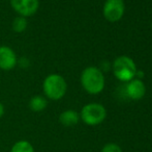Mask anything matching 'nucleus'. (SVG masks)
<instances>
[{"mask_svg": "<svg viewBox=\"0 0 152 152\" xmlns=\"http://www.w3.org/2000/svg\"><path fill=\"white\" fill-rule=\"evenodd\" d=\"M10 6L19 16H33L39 8V0H10Z\"/></svg>", "mask_w": 152, "mask_h": 152, "instance_id": "obj_6", "label": "nucleus"}, {"mask_svg": "<svg viewBox=\"0 0 152 152\" xmlns=\"http://www.w3.org/2000/svg\"><path fill=\"white\" fill-rule=\"evenodd\" d=\"M81 85L83 89L91 95L102 93L104 87V76L100 69L93 66L87 67L81 74Z\"/></svg>", "mask_w": 152, "mask_h": 152, "instance_id": "obj_1", "label": "nucleus"}, {"mask_svg": "<svg viewBox=\"0 0 152 152\" xmlns=\"http://www.w3.org/2000/svg\"><path fill=\"white\" fill-rule=\"evenodd\" d=\"M125 5L123 0H107L104 4L102 13L104 18L110 22H117L123 17Z\"/></svg>", "mask_w": 152, "mask_h": 152, "instance_id": "obj_5", "label": "nucleus"}, {"mask_svg": "<svg viewBox=\"0 0 152 152\" xmlns=\"http://www.w3.org/2000/svg\"><path fill=\"white\" fill-rule=\"evenodd\" d=\"M42 91L47 99L58 101L65 96L67 83L64 77L60 74H49L42 81Z\"/></svg>", "mask_w": 152, "mask_h": 152, "instance_id": "obj_2", "label": "nucleus"}, {"mask_svg": "<svg viewBox=\"0 0 152 152\" xmlns=\"http://www.w3.org/2000/svg\"><path fill=\"white\" fill-rule=\"evenodd\" d=\"M100 152H123V151H122L121 147L119 145L115 144V143H109V144H106L102 147Z\"/></svg>", "mask_w": 152, "mask_h": 152, "instance_id": "obj_13", "label": "nucleus"}, {"mask_svg": "<svg viewBox=\"0 0 152 152\" xmlns=\"http://www.w3.org/2000/svg\"><path fill=\"white\" fill-rule=\"evenodd\" d=\"M80 114L74 110H66L59 116V122L65 127H72L79 123Z\"/></svg>", "mask_w": 152, "mask_h": 152, "instance_id": "obj_9", "label": "nucleus"}, {"mask_svg": "<svg viewBox=\"0 0 152 152\" xmlns=\"http://www.w3.org/2000/svg\"><path fill=\"white\" fill-rule=\"evenodd\" d=\"M107 117V110L100 103H88L83 106L80 113V119L86 125L96 126L102 123Z\"/></svg>", "mask_w": 152, "mask_h": 152, "instance_id": "obj_4", "label": "nucleus"}, {"mask_svg": "<svg viewBox=\"0 0 152 152\" xmlns=\"http://www.w3.org/2000/svg\"><path fill=\"white\" fill-rule=\"evenodd\" d=\"M146 87L142 79H132L125 85V94L132 100H141L145 96Z\"/></svg>", "mask_w": 152, "mask_h": 152, "instance_id": "obj_8", "label": "nucleus"}, {"mask_svg": "<svg viewBox=\"0 0 152 152\" xmlns=\"http://www.w3.org/2000/svg\"><path fill=\"white\" fill-rule=\"evenodd\" d=\"M48 106V100L45 96L42 95H35L30 98L29 100V108L32 112L39 113L45 110Z\"/></svg>", "mask_w": 152, "mask_h": 152, "instance_id": "obj_10", "label": "nucleus"}, {"mask_svg": "<svg viewBox=\"0 0 152 152\" xmlns=\"http://www.w3.org/2000/svg\"><path fill=\"white\" fill-rule=\"evenodd\" d=\"M4 112H5V108H4V105L1 103V102H0V118L3 117Z\"/></svg>", "mask_w": 152, "mask_h": 152, "instance_id": "obj_14", "label": "nucleus"}, {"mask_svg": "<svg viewBox=\"0 0 152 152\" xmlns=\"http://www.w3.org/2000/svg\"><path fill=\"white\" fill-rule=\"evenodd\" d=\"M27 26H28V21H27V18L22 17V16H17L12 23V30L17 33H24V31L26 30Z\"/></svg>", "mask_w": 152, "mask_h": 152, "instance_id": "obj_11", "label": "nucleus"}, {"mask_svg": "<svg viewBox=\"0 0 152 152\" xmlns=\"http://www.w3.org/2000/svg\"><path fill=\"white\" fill-rule=\"evenodd\" d=\"M151 29H152V23H151Z\"/></svg>", "mask_w": 152, "mask_h": 152, "instance_id": "obj_15", "label": "nucleus"}, {"mask_svg": "<svg viewBox=\"0 0 152 152\" xmlns=\"http://www.w3.org/2000/svg\"><path fill=\"white\" fill-rule=\"evenodd\" d=\"M18 64V56L14 49L5 45L0 46V69L4 71L12 70Z\"/></svg>", "mask_w": 152, "mask_h": 152, "instance_id": "obj_7", "label": "nucleus"}, {"mask_svg": "<svg viewBox=\"0 0 152 152\" xmlns=\"http://www.w3.org/2000/svg\"><path fill=\"white\" fill-rule=\"evenodd\" d=\"M10 152H34V148L30 142L22 140L12 145Z\"/></svg>", "mask_w": 152, "mask_h": 152, "instance_id": "obj_12", "label": "nucleus"}, {"mask_svg": "<svg viewBox=\"0 0 152 152\" xmlns=\"http://www.w3.org/2000/svg\"><path fill=\"white\" fill-rule=\"evenodd\" d=\"M113 72L118 80L122 81V82H128L136 76V64L129 56L121 55L114 61Z\"/></svg>", "mask_w": 152, "mask_h": 152, "instance_id": "obj_3", "label": "nucleus"}]
</instances>
